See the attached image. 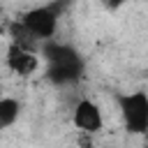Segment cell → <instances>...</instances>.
I'll use <instances>...</instances> for the list:
<instances>
[{"instance_id":"7a4b0ae2","label":"cell","mask_w":148,"mask_h":148,"mask_svg":"<svg viewBox=\"0 0 148 148\" xmlns=\"http://www.w3.org/2000/svg\"><path fill=\"white\" fill-rule=\"evenodd\" d=\"M123 125L130 134H146L148 132V95L143 90L136 92H120L116 95Z\"/></svg>"},{"instance_id":"6da1fadb","label":"cell","mask_w":148,"mask_h":148,"mask_svg":"<svg viewBox=\"0 0 148 148\" xmlns=\"http://www.w3.org/2000/svg\"><path fill=\"white\" fill-rule=\"evenodd\" d=\"M42 56L46 58V79L56 86L72 83L83 76V58L67 44L46 42L42 46Z\"/></svg>"},{"instance_id":"277c9868","label":"cell","mask_w":148,"mask_h":148,"mask_svg":"<svg viewBox=\"0 0 148 148\" xmlns=\"http://www.w3.org/2000/svg\"><path fill=\"white\" fill-rule=\"evenodd\" d=\"M72 120H74V127H76L81 134H90V136L97 134V132L104 127L102 111H99V106H97L92 99H79L76 106H74Z\"/></svg>"},{"instance_id":"52a82bcc","label":"cell","mask_w":148,"mask_h":148,"mask_svg":"<svg viewBox=\"0 0 148 148\" xmlns=\"http://www.w3.org/2000/svg\"><path fill=\"white\" fill-rule=\"evenodd\" d=\"M18 113H21L18 99H14V97H2L0 99V127L2 130L12 127L18 120Z\"/></svg>"},{"instance_id":"3957f363","label":"cell","mask_w":148,"mask_h":148,"mask_svg":"<svg viewBox=\"0 0 148 148\" xmlns=\"http://www.w3.org/2000/svg\"><path fill=\"white\" fill-rule=\"evenodd\" d=\"M62 2H49V5H39V7H32L28 9L23 16H21V23L42 42H51V37L56 35V28H58V16L62 12Z\"/></svg>"},{"instance_id":"8992f818","label":"cell","mask_w":148,"mask_h":148,"mask_svg":"<svg viewBox=\"0 0 148 148\" xmlns=\"http://www.w3.org/2000/svg\"><path fill=\"white\" fill-rule=\"evenodd\" d=\"M7 35H9V44H14V46H18V49H23V51H30V53H37V51H42V42L21 23V18L18 21H12L9 25H7Z\"/></svg>"},{"instance_id":"ba28073f","label":"cell","mask_w":148,"mask_h":148,"mask_svg":"<svg viewBox=\"0 0 148 148\" xmlns=\"http://www.w3.org/2000/svg\"><path fill=\"white\" fill-rule=\"evenodd\" d=\"M143 148H148V146H143Z\"/></svg>"},{"instance_id":"5b68a950","label":"cell","mask_w":148,"mask_h":148,"mask_svg":"<svg viewBox=\"0 0 148 148\" xmlns=\"http://www.w3.org/2000/svg\"><path fill=\"white\" fill-rule=\"evenodd\" d=\"M7 67L18 76H30L39 67V58H37V53H30V51H23V49L9 44L7 46Z\"/></svg>"}]
</instances>
